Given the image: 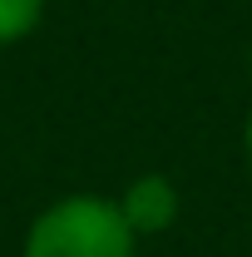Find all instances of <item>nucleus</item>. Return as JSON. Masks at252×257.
Returning <instances> with one entry per match:
<instances>
[{"instance_id": "20e7f679", "label": "nucleus", "mask_w": 252, "mask_h": 257, "mask_svg": "<svg viewBox=\"0 0 252 257\" xmlns=\"http://www.w3.org/2000/svg\"><path fill=\"white\" fill-rule=\"evenodd\" d=\"M242 149H247V163H252V104H247V119H242Z\"/></svg>"}, {"instance_id": "7ed1b4c3", "label": "nucleus", "mask_w": 252, "mask_h": 257, "mask_svg": "<svg viewBox=\"0 0 252 257\" xmlns=\"http://www.w3.org/2000/svg\"><path fill=\"white\" fill-rule=\"evenodd\" d=\"M45 10H50V0H0V50L30 40L45 20Z\"/></svg>"}, {"instance_id": "f257e3e1", "label": "nucleus", "mask_w": 252, "mask_h": 257, "mask_svg": "<svg viewBox=\"0 0 252 257\" xmlns=\"http://www.w3.org/2000/svg\"><path fill=\"white\" fill-rule=\"evenodd\" d=\"M20 257H139V237L119 213V198L64 193L30 218Z\"/></svg>"}, {"instance_id": "f03ea898", "label": "nucleus", "mask_w": 252, "mask_h": 257, "mask_svg": "<svg viewBox=\"0 0 252 257\" xmlns=\"http://www.w3.org/2000/svg\"><path fill=\"white\" fill-rule=\"evenodd\" d=\"M178 183L168 178V173H139V178H129L124 193H119V213H124V223L134 227V237L144 242V237H158V232H168V227L178 223Z\"/></svg>"}]
</instances>
